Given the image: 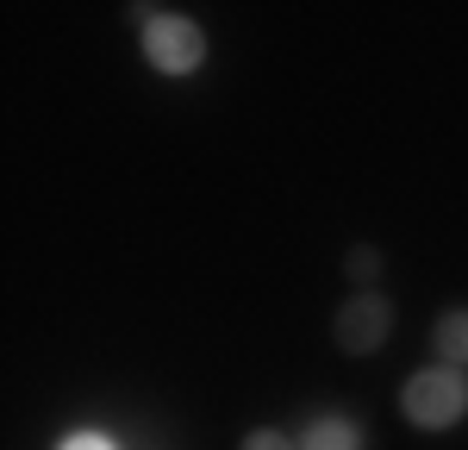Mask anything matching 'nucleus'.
Instances as JSON below:
<instances>
[{
  "mask_svg": "<svg viewBox=\"0 0 468 450\" xmlns=\"http://www.w3.org/2000/svg\"><path fill=\"white\" fill-rule=\"evenodd\" d=\"M399 412L419 425V432H450L468 412V375L456 363H431L399 388Z\"/></svg>",
  "mask_w": 468,
  "mask_h": 450,
  "instance_id": "f257e3e1",
  "label": "nucleus"
},
{
  "mask_svg": "<svg viewBox=\"0 0 468 450\" xmlns=\"http://www.w3.org/2000/svg\"><path fill=\"white\" fill-rule=\"evenodd\" d=\"M138 44H144V63L156 75H194L207 63V32L187 13H144Z\"/></svg>",
  "mask_w": 468,
  "mask_h": 450,
  "instance_id": "f03ea898",
  "label": "nucleus"
},
{
  "mask_svg": "<svg viewBox=\"0 0 468 450\" xmlns=\"http://www.w3.org/2000/svg\"><path fill=\"white\" fill-rule=\"evenodd\" d=\"M388 332H394V300H388V295H356V300H344V306H337V326H331L337 350H350V357L381 350V344H388Z\"/></svg>",
  "mask_w": 468,
  "mask_h": 450,
  "instance_id": "7ed1b4c3",
  "label": "nucleus"
},
{
  "mask_svg": "<svg viewBox=\"0 0 468 450\" xmlns=\"http://www.w3.org/2000/svg\"><path fill=\"white\" fill-rule=\"evenodd\" d=\"M300 450H362V425H356V419H344V412L313 419L306 438H300Z\"/></svg>",
  "mask_w": 468,
  "mask_h": 450,
  "instance_id": "20e7f679",
  "label": "nucleus"
},
{
  "mask_svg": "<svg viewBox=\"0 0 468 450\" xmlns=\"http://www.w3.org/2000/svg\"><path fill=\"white\" fill-rule=\"evenodd\" d=\"M431 344H437V357H443V363H456V370H463V363H468V306H450V313L437 319Z\"/></svg>",
  "mask_w": 468,
  "mask_h": 450,
  "instance_id": "39448f33",
  "label": "nucleus"
},
{
  "mask_svg": "<svg viewBox=\"0 0 468 450\" xmlns=\"http://www.w3.org/2000/svg\"><path fill=\"white\" fill-rule=\"evenodd\" d=\"M57 450H119V445H112L107 432H69V438H63Z\"/></svg>",
  "mask_w": 468,
  "mask_h": 450,
  "instance_id": "423d86ee",
  "label": "nucleus"
},
{
  "mask_svg": "<svg viewBox=\"0 0 468 450\" xmlns=\"http://www.w3.org/2000/svg\"><path fill=\"white\" fill-rule=\"evenodd\" d=\"M244 450H300L293 438H282V432H250L244 438Z\"/></svg>",
  "mask_w": 468,
  "mask_h": 450,
  "instance_id": "0eeeda50",
  "label": "nucleus"
},
{
  "mask_svg": "<svg viewBox=\"0 0 468 450\" xmlns=\"http://www.w3.org/2000/svg\"><path fill=\"white\" fill-rule=\"evenodd\" d=\"M375 262H381L375 251H350V275H375Z\"/></svg>",
  "mask_w": 468,
  "mask_h": 450,
  "instance_id": "6e6552de",
  "label": "nucleus"
}]
</instances>
